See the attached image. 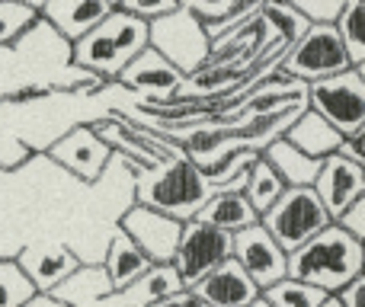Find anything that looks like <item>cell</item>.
<instances>
[{
    "label": "cell",
    "mask_w": 365,
    "mask_h": 307,
    "mask_svg": "<svg viewBox=\"0 0 365 307\" xmlns=\"http://www.w3.org/2000/svg\"><path fill=\"white\" fill-rule=\"evenodd\" d=\"M231 256L244 266L247 276L259 288L285 279V250L272 240V234L259 221H253V224L231 234Z\"/></svg>",
    "instance_id": "9"
},
{
    "label": "cell",
    "mask_w": 365,
    "mask_h": 307,
    "mask_svg": "<svg viewBox=\"0 0 365 307\" xmlns=\"http://www.w3.org/2000/svg\"><path fill=\"white\" fill-rule=\"evenodd\" d=\"M109 4H119V0H109Z\"/></svg>",
    "instance_id": "38"
},
{
    "label": "cell",
    "mask_w": 365,
    "mask_h": 307,
    "mask_svg": "<svg viewBox=\"0 0 365 307\" xmlns=\"http://www.w3.org/2000/svg\"><path fill=\"white\" fill-rule=\"evenodd\" d=\"M115 80L128 90H141L148 100H167V96H173L180 90L182 74H180V68H173V64L154 48V45H145V48L119 71Z\"/></svg>",
    "instance_id": "13"
},
{
    "label": "cell",
    "mask_w": 365,
    "mask_h": 307,
    "mask_svg": "<svg viewBox=\"0 0 365 307\" xmlns=\"http://www.w3.org/2000/svg\"><path fill=\"white\" fill-rule=\"evenodd\" d=\"M334 26L343 38V48L353 68H365V0H346L336 10Z\"/></svg>",
    "instance_id": "23"
},
{
    "label": "cell",
    "mask_w": 365,
    "mask_h": 307,
    "mask_svg": "<svg viewBox=\"0 0 365 307\" xmlns=\"http://www.w3.org/2000/svg\"><path fill=\"white\" fill-rule=\"evenodd\" d=\"M330 214L324 208V202L317 199L314 186H285L282 195L259 214V224L272 234L279 246L285 253H292L295 246H302L308 237H314L321 227L330 224Z\"/></svg>",
    "instance_id": "6"
},
{
    "label": "cell",
    "mask_w": 365,
    "mask_h": 307,
    "mask_svg": "<svg viewBox=\"0 0 365 307\" xmlns=\"http://www.w3.org/2000/svg\"><path fill=\"white\" fill-rule=\"evenodd\" d=\"M212 192V182L205 179V173L186 154L145 167L135 179V202L138 205L158 208V212L180 221L192 218Z\"/></svg>",
    "instance_id": "3"
},
{
    "label": "cell",
    "mask_w": 365,
    "mask_h": 307,
    "mask_svg": "<svg viewBox=\"0 0 365 307\" xmlns=\"http://www.w3.org/2000/svg\"><path fill=\"white\" fill-rule=\"evenodd\" d=\"M365 272V240L343 231L336 221L308 237L302 246L285 253V276L317 285L327 295L340 291L349 279Z\"/></svg>",
    "instance_id": "1"
},
{
    "label": "cell",
    "mask_w": 365,
    "mask_h": 307,
    "mask_svg": "<svg viewBox=\"0 0 365 307\" xmlns=\"http://www.w3.org/2000/svg\"><path fill=\"white\" fill-rule=\"evenodd\" d=\"M16 263L29 276V282L36 285L38 295H48L68 272H74L81 266V256H74L61 244H36V246H26L16 256Z\"/></svg>",
    "instance_id": "15"
},
{
    "label": "cell",
    "mask_w": 365,
    "mask_h": 307,
    "mask_svg": "<svg viewBox=\"0 0 365 307\" xmlns=\"http://www.w3.org/2000/svg\"><path fill=\"white\" fill-rule=\"evenodd\" d=\"M189 288L208 307H250L259 301V285L247 276V269L234 256L221 259L215 269H208Z\"/></svg>",
    "instance_id": "11"
},
{
    "label": "cell",
    "mask_w": 365,
    "mask_h": 307,
    "mask_svg": "<svg viewBox=\"0 0 365 307\" xmlns=\"http://www.w3.org/2000/svg\"><path fill=\"white\" fill-rule=\"evenodd\" d=\"M148 45V19L113 6L93 29L71 42V64L100 80H115L119 71Z\"/></svg>",
    "instance_id": "2"
},
{
    "label": "cell",
    "mask_w": 365,
    "mask_h": 307,
    "mask_svg": "<svg viewBox=\"0 0 365 307\" xmlns=\"http://www.w3.org/2000/svg\"><path fill=\"white\" fill-rule=\"evenodd\" d=\"M55 87H42V83H32V87H23L16 90V93H6L4 103H32V100H42V96H48Z\"/></svg>",
    "instance_id": "33"
},
{
    "label": "cell",
    "mask_w": 365,
    "mask_h": 307,
    "mask_svg": "<svg viewBox=\"0 0 365 307\" xmlns=\"http://www.w3.org/2000/svg\"><path fill=\"white\" fill-rule=\"evenodd\" d=\"M48 157L74 176H81L83 182H96L113 157V147L93 132V125H77L51 145Z\"/></svg>",
    "instance_id": "12"
},
{
    "label": "cell",
    "mask_w": 365,
    "mask_h": 307,
    "mask_svg": "<svg viewBox=\"0 0 365 307\" xmlns=\"http://www.w3.org/2000/svg\"><path fill=\"white\" fill-rule=\"evenodd\" d=\"M311 186H314L317 199L324 202L327 214L336 218L349 202L365 195V167L346 160V157H340V154H330L321 160V170H317Z\"/></svg>",
    "instance_id": "14"
},
{
    "label": "cell",
    "mask_w": 365,
    "mask_h": 307,
    "mask_svg": "<svg viewBox=\"0 0 365 307\" xmlns=\"http://www.w3.org/2000/svg\"><path fill=\"white\" fill-rule=\"evenodd\" d=\"M227 256H231V231H221V227H212L208 221L189 218L182 221V231L170 263L177 269L180 282L189 288Z\"/></svg>",
    "instance_id": "8"
},
{
    "label": "cell",
    "mask_w": 365,
    "mask_h": 307,
    "mask_svg": "<svg viewBox=\"0 0 365 307\" xmlns=\"http://www.w3.org/2000/svg\"><path fill=\"white\" fill-rule=\"evenodd\" d=\"M199 221H208L212 227H221V231H240V227L259 221L257 208L247 202L244 189H215L205 202L199 205V212L192 214Z\"/></svg>",
    "instance_id": "18"
},
{
    "label": "cell",
    "mask_w": 365,
    "mask_h": 307,
    "mask_svg": "<svg viewBox=\"0 0 365 307\" xmlns=\"http://www.w3.org/2000/svg\"><path fill=\"white\" fill-rule=\"evenodd\" d=\"M38 19V10H32L23 0H0V48L16 45L19 36Z\"/></svg>",
    "instance_id": "27"
},
{
    "label": "cell",
    "mask_w": 365,
    "mask_h": 307,
    "mask_svg": "<svg viewBox=\"0 0 365 307\" xmlns=\"http://www.w3.org/2000/svg\"><path fill=\"white\" fill-rule=\"evenodd\" d=\"M115 6L135 13V16H141V19H154V16H160V13H170L173 6H180V0H119Z\"/></svg>",
    "instance_id": "29"
},
{
    "label": "cell",
    "mask_w": 365,
    "mask_h": 307,
    "mask_svg": "<svg viewBox=\"0 0 365 307\" xmlns=\"http://www.w3.org/2000/svg\"><path fill=\"white\" fill-rule=\"evenodd\" d=\"M282 138L289 141V145H295L298 151H304V154H311V157H321V160H324V157L336 154L343 135L336 132V128L330 125L324 115H317L311 106H304L302 113H298L295 119L285 125Z\"/></svg>",
    "instance_id": "17"
},
{
    "label": "cell",
    "mask_w": 365,
    "mask_h": 307,
    "mask_svg": "<svg viewBox=\"0 0 365 307\" xmlns=\"http://www.w3.org/2000/svg\"><path fill=\"white\" fill-rule=\"evenodd\" d=\"M304 103L324 115L343 138L365 132V68H346L340 74L308 80Z\"/></svg>",
    "instance_id": "7"
},
{
    "label": "cell",
    "mask_w": 365,
    "mask_h": 307,
    "mask_svg": "<svg viewBox=\"0 0 365 307\" xmlns=\"http://www.w3.org/2000/svg\"><path fill=\"white\" fill-rule=\"evenodd\" d=\"M23 307H61V304H58L51 295H32V298H29V301H26Z\"/></svg>",
    "instance_id": "34"
},
{
    "label": "cell",
    "mask_w": 365,
    "mask_h": 307,
    "mask_svg": "<svg viewBox=\"0 0 365 307\" xmlns=\"http://www.w3.org/2000/svg\"><path fill=\"white\" fill-rule=\"evenodd\" d=\"M324 298H327L324 288L302 282V279H292V276L259 288V301L266 307H317Z\"/></svg>",
    "instance_id": "24"
},
{
    "label": "cell",
    "mask_w": 365,
    "mask_h": 307,
    "mask_svg": "<svg viewBox=\"0 0 365 307\" xmlns=\"http://www.w3.org/2000/svg\"><path fill=\"white\" fill-rule=\"evenodd\" d=\"M276 68L298 77V80H321V77L340 74L353 64H349V55L343 48L334 19H311L308 29L282 51Z\"/></svg>",
    "instance_id": "5"
},
{
    "label": "cell",
    "mask_w": 365,
    "mask_h": 307,
    "mask_svg": "<svg viewBox=\"0 0 365 307\" xmlns=\"http://www.w3.org/2000/svg\"><path fill=\"white\" fill-rule=\"evenodd\" d=\"M23 4H29L32 10H42V4H45V0H23Z\"/></svg>",
    "instance_id": "36"
},
{
    "label": "cell",
    "mask_w": 365,
    "mask_h": 307,
    "mask_svg": "<svg viewBox=\"0 0 365 307\" xmlns=\"http://www.w3.org/2000/svg\"><path fill=\"white\" fill-rule=\"evenodd\" d=\"M336 224L343 227V231H349L353 237L365 240V195H359V199H353L346 208H343L340 214H336Z\"/></svg>",
    "instance_id": "28"
},
{
    "label": "cell",
    "mask_w": 365,
    "mask_h": 307,
    "mask_svg": "<svg viewBox=\"0 0 365 307\" xmlns=\"http://www.w3.org/2000/svg\"><path fill=\"white\" fill-rule=\"evenodd\" d=\"M317 307H343V304L336 301V295H327V298H324V301L317 304Z\"/></svg>",
    "instance_id": "35"
},
{
    "label": "cell",
    "mask_w": 365,
    "mask_h": 307,
    "mask_svg": "<svg viewBox=\"0 0 365 307\" xmlns=\"http://www.w3.org/2000/svg\"><path fill=\"white\" fill-rule=\"evenodd\" d=\"M180 288H186V285L180 282L173 263H151L132 285H125V288L115 291V295H119V298H132L135 304L148 307V304L160 301V298L173 295V291H180Z\"/></svg>",
    "instance_id": "22"
},
{
    "label": "cell",
    "mask_w": 365,
    "mask_h": 307,
    "mask_svg": "<svg viewBox=\"0 0 365 307\" xmlns=\"http://www.w3.org/2000/svg\"><path fill=\"white\" fill-rule=\"evenodd\" d=\"M148 266H151V259L141 253V246L135 244L122 227H115L113 237H109L106 259H103V269H106V279H109V285H113V295L122 291L125 285H132Z\"/></svg>",
    "instance_id": "20"
},
{
    "label": "cell",
    "mask_w": 365,
    "mask_h": 307,
    "mask_svg": "<svg viewBox=\"0 0 365 307\" xmlns=\"http://www.w3.org/2000/svg\"><path fill=\"white\" fill-rule=\"evenodd\" d=\"M148 307H208V304L202 301V298L195 295L192 288H180V291H173V295L160 298V301H154V304H148Z\"/></svg>",
    "instance_id": "32"
},
{
    "label": "cell",
    "mask_w": 365,
    "mask_h": 307,
    "mask_svg": "<svg viewBox=\"0 0 365 307\" xmlns=\"http://www.w3.org/2000/svg\"><path fill=\"white\" fill-rule=\"evenodd\" d=\"M113 6L115 4H109V0H45L38 16L55 32H61L68 42H74L87 29H93Z\"/></svg>",
    "instance_id": "16"
},
{
    "label": "cell",
    "mask_w": 365,
    "mask_h": 307,
    "mask_svg": "<svg viewBox=\"0 0 365 307\" xmlns=\"http://www.w3.org/2000/svg\"><path fill=\"white\" fill-rule=\"evenodd\" d=\"M334 295L343 307H365V272L356 279H349V282L343 285L340 291H334Z\"/></svg>",
    "instance_id": "30"
},
{
    "label": "cell",
    "mask_w": 365,
    "mask_h": 307,
    "mask_svg": "<svg viewBox=\"0 0 365 307\" xmlns=\"http://www.w3.org/2000/svg\"><path fill=\"white\" fill-rule=\"evenodd\" d=\"M336 154L346 157V160H353V163H359V167H365V132L346 135V138L340 141V147H336Z\"/></svg>",
    "instance_id": "31"
},
{
    "label": "cell",
    "mask_w": 365,
    "mask_h": 307,
    "mask_svg": "<svg viewBox=\"0 0 365 307\" xmlns=\"http://www.w3.org/2000/svg\"><path fill=\"white\" fill-rule=\"evenodd\" d=\"M282 189H285L282 176L269 167V160L257 157V160L250 163V170H247V182H244V195H247V202L257 208V214H263L266 208L282 195Z\"/></svg>",
    "instance_id": "25"
},
{
    "label": "cell",
    "mask_w": 365,
    "mask_h": 307,
    "mask_svg": "<svg viewBox=\"0 0 365 307\" xmlns=\"http://www.w3.org/2000/svg\"><path fill=\"white\" fill-rule=\"evenodd\" d=\"M148 45H154L186 77L205 64L212 38H208L199 13L189 10L186 4H180L170 13H160V16L148 19Z\"/></svg>",
    "instance_id": "4"
},
{
    "label": "cell",
    "mask_w": 365,
    "mask_h": 307,
    "mask_svg": "<svg viewBox=\"0 0 365 307\" xmlns=\"http://www.w3.org/2000/svg\"><path fill=\"white\" fill-rule=\"evenodd\" d=\"M250 307H266V304H263V301H257V304H250Z\"/></svg>",
    "instance_id": "37"
},
{
    "label": "cell",
    "mask_w": 365,
    "mask_h": 307,
    "mask_svg": "<svg viewBox=\"0 0 365 307\" xmlns=\"http://www.w3.org/2000/svg\"><path fill=\"white\" fill-rule=\"evenodd\" d=\"M119 227L141 246V253H145L151 263H170L173 250H177L180 231H182V221L158 212V208H148V205L135 202V205L122 214Z\"/></svg>",
    "instance_id": "10"
},
{
    "label": "cell",
    "mask_w": 365,
    "mask_h": 307,
    "mask_svg": "<svg viewBox=\"0 0 365 307\" xmlns=\"http://www.w3.org/2000/svg\"><path fill=\"white\" fill-rule=\"evenodd\" d=\"M32 295H38L16 259H0V307H23Z\"/></svg>",
    "instance_id": "26"
},
{
    "label": "cell",
    "mask_w": 365,
    "mask_h": 307,
    "mask_svg": "<svg viewBox=\"0 0 365 307\" xmlns=\"http://www.w3.org/2000/svg\"><path fill=\"white\" fill-rule=\"evenodd\" d=\"M48 295L55 298L61 307H83V304H93V301L109 298L113 295V285H109L103 266H90V269L77 266V269L68 272Z\"/></svg>",
    "instance_id": "21"
},
{
    "label": "cell",
    "mask_w": 365,
    "mask_h": 307,
    "mask_svg": "<svg viewBox=\"0 0 365 307\" xmlns=\"http://www.w3.org/2000/svg\"><path fill=\"white\" fill-rule=\"evenodd\" d=\"M259 157L269 160V167L282 176L285 186H311L317 170H321V157H311V154L298 151V147L289 145L282 135L266 141V145L259 147Z\"/></svg>",
    "instance_id": "19"
}]
</instances>
